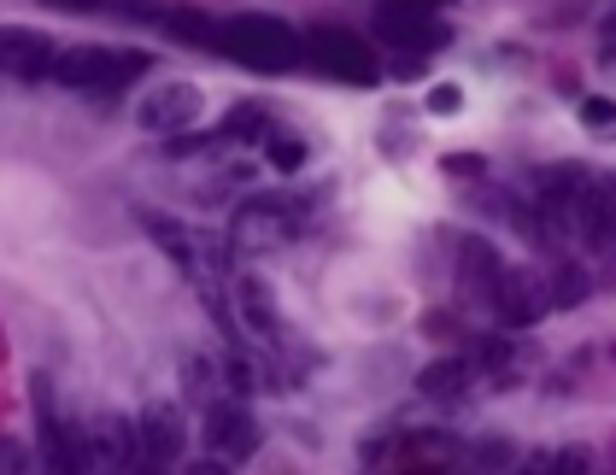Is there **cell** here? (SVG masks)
Returning <instances> with one entry per match:
<instances>
[{
  "instance_id": "4316f807",
  "label": "cell",
  "mask_w": 616,
  "mask_h": 475,
  "mask_svg": "<svg viewBox=\"0 0 616 475\" xmlns=\"http://www.w3.org/2000/svg\"><path fill=\"white\" fill-rule=\"evenodd\" d=\"M48 7H59V12H94V7H107V0H48Z\"/></svg>"
},
{
  "instance_id": "5b68a950",
  "label": "cell",
  "mask_w": 616,
  "mask_h": 475,
  "mask_svg": "<svg viewBox=\"0 0 616 475\" xmlns=\"http://www.w3.org/2000/svg\"><path fill=\"white\" fill-rule=\"evenodd\" d=\"M376 36L394 53H435L446 24L435 18V0H376Z\"/></svg>"
},
{
  "instance_id": "6da1fadb",
  "label": "cell",
  "mask_w": 616,
  "mask_h": 475,
  "mask_svg": "<svg viewBox=\"0 0 616 475\" xmlns=\"http://www.w3.org/2000/svg\"><path fill=\"white\" fill-rule=\"evenodd\" d=\"M212 48H218V53H230L235 65H246V71H264V77L294 71L300 59H305L300 30H294V24H282V18H271V12H241V18H223L218 36H212Z\"/></svg>"
},
{
  "instance_id": "4dcf8cb0",
  "label": "cell",
  "mask_w": 616,
  "mask_h": 475,
  "mask_svg": "<svg viewBox=\"0 0 616 475\" xmlns=\"http://www.w3.org/2000/svg\"><path fill=\"white\" fill-rule=\"evenodd\" d=\"M523 475H541V469H523Z\"/></svg>"
},
{
  "instance_id": "ac0fdd59",
  "label": "cell",
  "mask_w": 616,
  "mask_h": 475,
  "mask_svg": "<svg viewBox=\"0 0 616 475\" xmlns=\"http://www.w3.org/2000/svg\"><path fill=\"white\" fill-rule=\"evenodd\" d=\"M264 130H271V118H264V107H230V118H223V141H264Z\"/></svg>"
},
{
  "instance_id": "3957f363",
  "label": "cell",
  "mask_w": 616,
  "mask_h": 475,
  "mask_svg": "<svg viewBox=\"0 0 616 475\" xmlns=\"http://www.w3.org/2000/svg\"><path fill=\"white\" fill-rule=\"evenodd\" d=\"M300 48H305V59H312L323 77L346 82V89H376V82H382V59L370 53V41L353 36V30H341V24L305 30V36H300Z\"/></svg>"
},
{
  "instance_id": "7a4b0ae2",
  "label": "cell",
  "mask_w": 616,
  "mask_h": 475,
  "mask_svg": "<svg viewBox=\"0 0 616 475\" xmlns=\"http://www.w3.org/2000/svg\"><path fill=\"white\" fill-rule=\"evenodd\" d=\"M141 71H148V53H135V48H65V53H53L48 77L82 94H112L123 82H135Z\"/></svg>"
},
{
  "instance_id": "f1b7e54d",
  "label": "cell",
  "mask_w": 616,
  "mask_h": 475,
  "mask_svg": "<svg viewBox=\"0 0 616 475\" xmlns=\"http://www.w3.org/2000/svg\"><path fill=\"white\" fill-rule=\"evenodd\" d=\"M605 53H616V12L605 18Z\"/></svg>"
},
{
  "instance_id": "484cf974",
  "label": "cell",
  "mask_w": 616,
  "mask_h": 475,
  "mask_svg": "<svg viewBox=\"0 0 616 475\" xmlns=\"http://www.w3.org/2000/svg\"><path fill=\"white\" fill-rule=\"evenodd\" d=\"M552 475H587V464H582V452H564L558 464H552Z\"/></svg>"
},
{
  "instance_id": "603a6c76",
  "label": "cell",
  "mask_w": 616,
  "mask_h": 475,
  "mask_svg": "<svg viewBox=\"0 0 616 475\" xmlns=\"http://www.w3.org/2000/svg\"><path fill=\"white\" fill-rule=\"evenodd\" d=\"M458 107H464V94L452 89V82H441V89H428V112H435V118H452Z\"/></svg>"
},
{
  "instance_id": "ba28073f",
  "label": "cell",
  "mask_w": 616,
  "mask_h": 475,
  "mask_svg": "<svg viewBox=\"0 0 616 475\" xmlns=\"http://www.w3.org/2000/svg\"><path fill=\"white\" fill-rule=\"evenodd\" d=\"M205 446L218 452L223 464H241L259 452V423L241 400H205Z\"/></svg>"
},
{
  "instance_id": "7402d4cb",
  "label": "cell",
  "mask_w": 616,
  "mask_h": 475,
  "mask_svg": "<svg viewBox=\"0 0 616 475\" xmlns=\"http://www.w3.org/2000/svg\"><path fill=\"white\" fill-rule=\"evenodd\" d=\"M24 469H30V452H24V441L0 435V475H24Z\"/></svg>"
},
{
  "instance_id": "2e32d148",
  "label": "cell",
  "mask_w": 616,
  "mask_h": 475,
  "mask_svg": "<svg viewBox=\"0 0 616 475\" xmlns=\"http://www.w3.org/2000/svg\"><path fill=\"white\" fill-rule=\"evenodd\" d=\"M499 271H505V264H499V253H493V246L487 241H464V287H469V294H493V282H499Z\"/></svg>"
},
{
  "instance_id": "ffe728a7",
  "label": "cell",
  "mask_w": 616,
  "mask_h": 475,
  "mask_svg": "<svg viewBox=\"0 0 616 475\" xmlns=\"http://www.w3.org/2000/svg\"><path fill=\"white\" fill-rule=\"evenodd\" d=\"M264 159H271V171L294 176L300 164H305V141H294V135H271V141H264Z\"/></svg>"
},
{
  "instance_id": "4fadbf2b",
  "label": "cell",
  "mask_w": 616,
  "mask_h": 475,
  "mask_svg": "<svg viewBox=\"0 0 616 475\" xmlns=\"http://www.w3.org/2000/svg\"><path fill=\"white\" fill-rule=\"evenodd\" d=\"M0 71H12L18 82H41L53 71V41L41 30H18L0 24Z\"/></svg>"
},
{
  "instance_id": "7c38bea8",
  "label": "cell",
  "mask_w": 616,
  "mask_h": 475,
  "mask_svg": "<svg viewBox=\"0 0 616 475\" xmlns=\"http://www.w3.org/2000/svg\"><path fill=\"white\" fill-rule=\"evenodd\" d=\"M487 305H493V317H499L505 329H528V323H541V312H546V287L534 282L528 271H499Z\"/></svg>"
},
{
  "instance_id": "44dd1931",
  "label": "cell",
  "mask_w": 616,
  "mask_h": 475,
  "mask_svg": "<svg viewBox=\"0 0 616 475\" xmlns=\"http://www.w3.org/2000/svg\"><path fill=\"white\" fill-rule=\"evenodd\" d=\"M582 123H587L593 135H616V100L587 94V100H582Z\"/></svg>"
},
{
  "instance_id": "5bb4252c",
  "label": "cell",
  "mask_w": 616,
  "mask_h": 475,
  "mask_svg": "<svg viewBox=\"0 0 616 475\" xmlns=\"http://www.w3.org/2000/svg\"><path fill=\"white\" fill-rule=\"evenodd\" d=\"M235 305H241V323L253 329L259 341H282V317H276V300L259 276H241L235 282Z\"/></svg>"
},
{
  "instance_id": "9a60e30c",
  "label": "cell",
  "mask_w": 616,
  "mask_h": 475,
  "mask_svg": "<svg viewBox=\"0 0 616 475\" xmlns=\"http://www.w3.org/2000/svg\"><path fill=\"white\" fill-rule=\"evenodd\" d=\"M464 387H469V364L464 358H435L417 376V394H428V400H458Z\"/></svg>"
},
{
  "instance_id": "8fae6325",
  "label": "cell",
  "mask_w": 616,
  "mask_h": 475,
  "mask_svg": "<svg viewBox=\"0 0 616 475\" xmlns=\"http://www.w3.org/2000/svg\"><path fill=\"white\" fill-rule=\"evenodd\" d=\"M135 441H141V464H159L171 469L189 446V428H182V411L176 405H148L135 417Z\"/></svg>"
},
{
  "instance_id": "d4e9b609",
  "label": "cell",
  "mask_w": 616,
  "mask_h": 475,
  "mask_svg": "<svg viewBox=\"0 0 616 475\" xmlns=\"http://www.w3.org/2000/svg\"><path fill=\"white\" fill-rule=\"evenodd\" d=\"M446 171H452V176H487V159H476V153H446Z\"/></svg>"
},
{
  "instance_id": "f546056e",
  "label": "cell",
  "mask_w": 616,
  "mask_h": 475,
  "mask_svg": "<svg viewBox=\"0 0 616 475\" xmlns=\"http://www.w3.org/2000/svg\"><path fill=\"white\" fill-rule=\"evenodd\" d=\"M130 475H171V469H159V464H135Z\"/></svg>"
},
{
  "instance_id": "277c9868",
  "label": "cell",
  "mask_w": 616,
  "mask_h": 475,
  "mask_svg": "<svg viewBox=\"0 0 616 475\" xmlns=\"http://www.w3.org/2000/svg\"><path fill=\"white\" fill-rule=\"evenodd\" d=\"M300 230H305V205L300 200H287V194H253L235 212L230 241L241 246V253H271V246L294 241Z\"/></svg>"
},
{
  "instance_id": "d6986e66",
  "label": "cell",
  "mask_w": 616,
  "mask_h": 475,
  "mask_svg": "<svg viewBox=\"0 0 616 475\" xmlns=\"http://www.w3.org/2000/svg\"><path fill=\"white\" fill-rule=\"evenodd\" d=\"M587 300V276L575 264H558L552 271V287H546V305H582Z\"/></svg>"
},
{
  "instance_id": "52a82bcc",
  "label": "cell",
  "mask_w": 616,
  "mask_h": 475,
  "mask_svg": "<svg viewBox=\"0 0 616 475\" xmlns=\"http://www.w3.org/2000/svg\"><path fill=\"white\" fill-rule=\"evenodd\" d=\"M564 218L593 253H616V176H593L587 189L569 200Z\"/></svg>"
},
{
  "instance_id": "cb8c5ba5",
  "label": "cell",
  "mask_w": 616,
  "mask_h": 475,
  "mask_svg": "<svg viewBox=\"0 0 616 475\" xmlns=\"http://www.w3.org/2000/svg\"><path fill=\"white\" fill-rule=\"evenodd\" d=\"M223 376H230V387H235V394H253V364H246L241 353H235L230 364H223Z\"/></svg>"
},
{
  "instance_id": "9c48e42d",
  "label": "cell",
  "mask_w": 616,
  "mask_h": 475,
  "mask_svg": "<svg viewBox=\"0 0 616 475\" xmlns=\"http://www.w3.org/2000/svg\"><path fill=\"white\" fill-rule=\"evenodd\" d=\"M82 441H89V469L100 475H130L141 464V441H135V423L107 411V417H94L82 428Z\"/></svg>"
},
{
  "instance_id": "8992f818",
  "label": "cell",
  "mask_w": 616,
  "mask_h": 475,
  "mask_svg": "<svg viewBox=\"0 0 616 475\" xmlns=\"http://www.w3.org/2000/svg\"><path fill=\"white\" fill-rule=\"evenodd\" d=\"M36 435H41V469L48 475H94L89 469V441H82L77 423H65L53 411L48 382H36Z\"/></svg>"
},
{
  "instance_id": "e0dca14e",
  "label": "cell",
  "mask_w": 616,
  "mask_h": 475,
  "mask_svg": "<svg viewBox=\"0 0 616 475\" xmlns=\"http://www.w3.org/2000/svg\"><path fill=\"white\" fill-rule=\"evenodd\" d=\"M159 30H171L176 41H189V48H212V36H218V24L205 12H194V7H164Z\"/></svg>"
},
{
  "instance_id": "83f0119b",
  "label": "cell",
  "mask_w": 616,
  "mask_h": 475,
  "mask_svg": "<svg viewBox=\"0 0 616 475\" xmlns=\"http://www.w3.org/2000/svg\"><path fill=\"white\" fill-rule=\"evenodd\" d=\"M189 475H230V464H223V458H200V464H189Z\"/></svg>"
},
{
  "instance_id": "30bf717a",
  "label": "cell",
  "mask_w": 616,
  "mask_h": 475,
  "mask_svg": "<svg viewBox=\"0 0 616 475\" xmlns=\"http://www.w3.org/2000/svg\"><path fill=\"white\" fill-rule=\"evenodd\" d=\"M200 89L194 82H159V89L135 107V123L148 135H182V130H194V118H200Z\"/></svg>"
}]
</instances>
